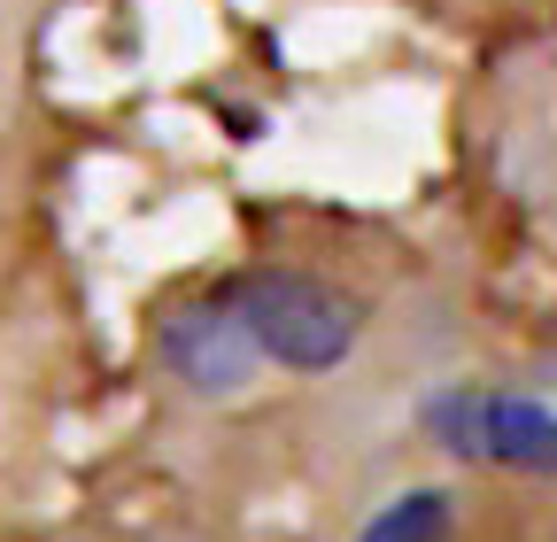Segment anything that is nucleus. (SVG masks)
I'll use <instances>...</instances> for the list:
<instances>
[{
    "mask_svg": "<svg viewBox=\"0 0 557 542\" xmlns=\"http://www.w3.org/2000/svg\"><path fill=\"white\" fill-rule=\"evenodd\" d=\"M240 333L256 342V357L287 365V372H333L364 333V303L341 295L318 271H287V263H263V271H240L225 287Z\"/></svg>",
    "mask_w": 557,
    "mask_h": 542,
    "instance_id": "f257e3e1",
    "label": "nucleus"
},
{
    "mask_svg": "<svg viewBox=\"0 0 557 542\" xmlns=\"http://www.w3.org/2000/svg\"><path fill=\"white\" fill-rule=\"evenodd\" d=\"M426 427L442 434V449L457 457H487V465H511V472H549L557 465V419L542 395H480L457 387L442 395Z\"/></svg>",
    "mask_w": 557,
    "mask_h": 542,
    "instance_id": "f03ea898",
    "label": "nucleus"
},
{
    "mask_svg": "<svg viewBox=\"0 0 557 542\" xmlns=\"http://www.w3.org/2000/svg\"><path fill=\"white\" fill-rule=\"evenodd\" d=\"M163 365H171L194 395H240L263 357H256V342L240 333L233 303L209 295V303H178V310L163 318Z\"/></svg>",
    "mask_w": 557,
    "mask_h": 542,
    "instance_id": "7ed1b4c3",
    "label": "nucleus"
},
{
    "mask_svg": "<svg viewBox=\"0 0 557 542\" xmlns=\"http://www.w3.org/2000/svg\"><path fill=\"white\" fill-rule=\"evenodd\" d=\"M357 542H457V504L449 489H403Z\"/></svg>",
    "mask_w": 557,
    "mask_h": 542,
    "instance_id": "20e7f679",
    "label": "nucleus"
}]
</instances>
